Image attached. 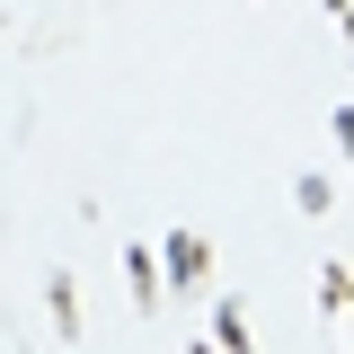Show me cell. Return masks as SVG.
Instances as JSON below:
<instances>
[{
    "mask_svg": "<svg viewBox=\"0 0 354 354\" xmlns=\"http://www.w3.org/2000/svg\"><path fill=\"white\" fill-rule=\"evenodd\" d=\"M160 257H169V283H177V292H204V283H213V239H204V230H169Z\"/></svg>",
    "mask_w": 354,
    "mask_h": 354,
    "instance_id": "1",
    "label": "cell"
},
{
    "mask_svg": "<svg viewBox=\"0 0 354 354\" xmlns=\"http://www.w3.org/2000/svg\"><path fill=\"white\" fill-rule=\"evenodd\" d=\"M213 346L221 354H257V337H248V301H221L213 310Z\"/></svg>",
    "mask_w": 354,
    "mask_h": 354,
    "instance_id": "2",
    "label": "cell"
},
{
    "mask_svg": "<svg viewBox=\"0 0 354 354\" xmlns=\"http://www.w3.org/2000/svg\"><path fill=\"white\" fill-rule=\"evenodd\" d=\"M160 266H169V257H151V248H133V257H124V274H133V301H142V310L160 301Z\"/></svg>",
    "mask_w": 354,
    "mask_h": 354,
    "instance_id": "3",
    "label": "cell"
},
{
    "mask_svg": "<svg viewBox=\"0 0 354 354\" xmlns=\"http://www.w3.org/2000/svg\"><path fill=\"white\" fill-rule=\"evenodd\" d=\"M44 301H53V328H62V337H80V292H71V274H53Z\"/></svg>",
    "mask_w": 354,
    "mask_h": 354,
    "instance_id": "4",
    "label": "cell"
},
{
    "mask_svg": "<svg viewBox=\"0 0 354 354\" xmlns=\"http://www.w3.org/2000/svg\"><path fill=\"white\" fill-rule=\"evenodd\" d=\"M319 292H328L337 310H354V274H346V266H319Z\"/></svg>",
    "mask_w": 354,
    "mask_h": 354,
    "instance_id": "5",
    "label": "cell"
}]
</instances>
